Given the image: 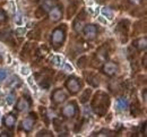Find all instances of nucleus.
<instances>
[{
  "instance_id": "393cba45",
  "label": "nucleus",
  "mask_w": 147,
  "mask_h": 137,
  "mask_svg": "<svg viewBox=\"0 0 147 137\" xmlns=\"http://www.w3.org/2000/svg\"><path fill=\"white\" fill-rule=\"evenodd\" d=\"M48 53H49V48H48L47 45H44V44L37 50V52H36V55L38 58H43V57H45Z\"/></svg>"
},
{
  "instance_id": "aec40b11",
  "label": "nucleus",
  "mask_w": 147,
  "mask_h": 137,
  "mask_svg": "<svg viewBox=\"0 0 147 137\" xmlns=\"http://www.w3.org/2000/svg\"><path fill=\"white\" fill-rule=\"evenodd\" d=\"M85 76H86V79H87L88 84H91L92 86L96 87V86L100 85V79L96 76V74H94V73H87V74H85Z\"/></svg>"
},
{
  "instance_id": "09e8293b",
  "label": "nucleus",
  "mask_w": 147,
  "mask_h": 137,
  "mask_svg": "<svg viewBox=\"0 0 147 137\" xmlns=\"http://www.w3.org/2000/svg\"><path fill=\"white\" fill-rule=\"evenodd\" d=\"M1 60H2V53L0 52V61H1Z\"/></svg>"
},
{
  "instance_id": "473e14b6",
  "label": "nucleus",
  "mask_w": 147,
  "mask_h": 137,
  "mask_svg": "<svg viewBox=\"0 0 147 137\" xmlns=\"http://www.w3.org/2000/svg\"><path fill=\"white\" fill-rule=\"evenodd\" d=\"M51 61H52V63L55 65V66H60L61 62H62V58L60 56H53L52 59H51Z\"/></svg>"
},
{
  "instance_id": "2f4dec72",
  "label": "nucleus",
  "mask_w": 147,
  "mask_h": 137,
  "mask_svg": "<svg viewBox=\"0 0 147 137\" xmlns=\"http://www.w3.org/2000/svg\"><path fill=\"white\" fill-rule=\"evenodd\" d=\"M7 20H8V16H7L6 11H5L3 9H1V8H0V24L6 23Z\"/></svg>"
},
{
  "instance_id": "bb28decb",
  "label": "nucleus",
  "mask_w": 147,
  "mask_h": 137,
  "mask_svg": "<svg viewBox=\"0 0 147 137\" xmlns=\"http://www.w3.org/2000/svg\"><path fill=\"white\" fill-rule=\"evenodd\" d=\"M102 14L110 20H113V17H114V13H113V10L110 9V8H102Z\"/></svg>"
},
{
  "instance_id": "c85d7f7f",
  "label": "nucleus",
  "mask_w": 147,
  "mask_h": 137,
  "mask_svg": "<svg viewBox=\"0 0 147 137\" xmlns=\"http://www.w3.org/2000/svg\"><path fill=\"white\" fill-rule=\"evenodd\" d=\"M87 57L86 56H83L82 58L78 59V61H77V66L79 67V68H85L86 66H87Z\"/></svg>"
},
{
  "instance_id": "f257e3e1",
  "label": "nucleus",
  "mask_w": 147,
  "mask_h": 137,
  "mask_svg": "<svg viewBox=\"0 0 147 137\" xmlns=\"http://www.w3.org/2000/svg\"><path fill=\"white\" fill-rule=\"evenodd\" d=\"M109 107H110L109 95L103 91L96 92L92 100V109L94 113H96L100 117H103L108 112Z\"/></svg>"
},
{
  "instance_id": "f8f14e48",
  "label": "nucleus",
  "mask_w": 147,
  "mask_h": 137,
  "mask_svg": "<svg viewBox=\"0 0 147 137\" xmlns=\"http://www.w3.org/2000/svg\"><path fill=\"white\" fill-rule=\"evenodd\" d=\"M83 32H84V35H85L86 39L88 40V41H93V40L96 39V36H97L98 28L94 24H87V25H84Z\"/></svg>"
},
{
  "instance_id": "9d476101",
  "label": "nucleus",
  "mask_w": 147,
  "mask_h": 137,
  "mask_svg": "<svg viewBox=\"0 0 147 137\" xmlns=\"http://www.w3.org/2000/svg\"><path fill=\"white\" fill-rule=\"evenodd\" d=\"M55 2H57V0H44V2L35 10V17L40 18V17L44 16L55 6Z\"/></svg>"
},
{
  "instance_id": "37998d69",
  "label": "nucleus",
  "mask_w": 147,
  "mask_h": 137,
  "mask_svg": "<svg viewBox=\"0 0 147 137\" xmlns=\"http://www.w3.org/2000/svg\"><path fill=\"white\" fill-rule=\"evenodd\" d=\"M128 1L132 5H139V3H142L143 0H128Z\"/></svg>"
},
{
  "instance_id": "49530a36",
  "label": "nucleus",
  "mask_w": 147,
  "mask_h": 137,
  "mask_svg": "<svg viewBox=\"0 0 147 137\" xmlns=\"http://www.w3.org/2000/svg\"><path fill=\"white\" fill-rule=\"evenodd\" d=\"M146 90H144V91H143V100H144V101H146Z\"/></svg>"
},
{
  "instance_id": "c756f323",
  "label": "nucleus",
  "mask_w": 147,
  "mask_h": 137,
  "mask_svg": "<svg viewBox=\"0 0 147 137\" xmlns=\"http://www.w3.org/2000/svg\"><path fill=\"white\" fill-rule=\"evenodd\" d=\"M53 126H55V129L57 132H60L61 128H62V122L60 121L59 118H55L53 119Z\"/></svg>"
},
{
  "instance_id": "39448f33",
  "label": "nucleus",
  "mask_w": 147,
  "mask_h": 137,
  "mask_svg": "<svg viewBox=\"0 0 147 137\" xmlns=\"http://www.w3.org/2000/svg\"><path fill=\"white\" fill-rule=\"evenodd\" d=\"M79 112L78 105L76 103V101H71L68 104H66L62 109H61V116L67 119H73L77 116V113Z\"/></svg>"
},
{
  "instance_id": "0eeeda50",
  "label": "nucleus",
  "mask_w": 147,
  "mask_h": 137,
  "mask_svg": "<svg viewBox=\"0 0 147 137\" xmlns=\"http://www.w3.org/2000/svg\"><path fill=\"white\" fill-rule=\"evenodd\" d=\"M101 72H102L104 75L109 76V77H113V76H115V75L118 74V72H119V65H118L117 62H114V61L105 62V63L101 67Z\"/></svg>"
},
{
  "instance_id": "de8ad7c7",
  "label": "nucleus",
  "mask_w": 147,
  "mask_h": 137,
  "mask_svg": "<svg viewBox=\"0 0 147 137\" xmlns=\"http://www.w3.org/2000/svg\"><path fill=\"white\" fill-rule=\"evenodd\" d=\"M98 20H100L101 23H103V24H107V20H103V18H101V17H98Z\"/></svg>"
},
{
  "instance_id": "5701e85b",
  "label": "nucleus",
  "mask_w": 147,
  "mask_h": 137,
  "mask_svg": "<svg viewBox=\"0 0 147 137\" xmlns=\"http://www.w3.org/2000/svg\"><path fill=\"white\" fill-rule=\"evenodd\" d=\"M84 20H82V18H79V17H77V20L74 22V30L76 31V32H80L82 30H83V26H84Z\"/></svg>"
},
{
  "instance_id": "ea45409f",
  "label": "nucleus",
  "mask_w": 147,
  "mask_h": 137,
  "mask_svg": "<svg viewBox=\"0 0 147 137\" xmlns=\"http://www.w3.org/2000/svg\"><path fill=\"white\" fill-rule=\"evenodd\" d=\"M20 73L26 76V75L30 74V68H28V67H22V68H20Z\"/></svg>"
},
{
  "instance_id": "a211bd4d",
  "label": "nucleus",
  "mask_w": 147,
  "mask_h": 137,
  "mask_svg": "<svg viewBox=\"0 0 147 137\" xmlns=\"http://www.w3.org/2000/svg\"><path fill=\"white\" fill-rule=\"evenodd\" d=\"M34 50H35V43L27 42V43L24 45L22 53H23L24 56H26V57H30V56H32V55H33Z\"/></svg>"
},
{
  "instance_id": "c03bdc74",
  "label": "nucleus",
  "mask_w": 147,
  "mask_h": 137,
  "mask_svg": "<svg viewBox=\"0 0 147 137\" xmlns=\"http://www.w3.org/2000/svg\"><path fill=\"white\" fill-rule=\"evenodd\" d=\"M0 136H7V137H10V136H11V134H10V133H7V132H2V133L0 134Z\"/></svg>"
},
{
  "instance_id": "a18cd8bd",
  "label": "nucleus",
  "mask_w": 147,
  "mask_h": 137,
  "mask_svg": "<svg viewBox=\"0 0 147 137\" xmlns=\"http://www.w3.org/2000/svg\"><path fill=\"white\" fill-rule=\"evenodd\" d=\"M146 59H147V55L145 53L144 55V57H143V66L146 68Z\"/></svg>"
},
{
  "instance_id": "423d86ee",
  "label": "nucleus",
  "mask_w": 147,
  "mask_h": 137,
  "mask_svg": "<svg viewBox=\"0 0 147 137\" xmlns=\"http://www.w3.org/2000/svg\"><path fill=\"white\" fill-rule=\"evenodd\" d=\"M129 26H130V23H129V20H121V22H119V24L117 25L115 33H117L118 36L120 38L121 42H126V41H127Z\"/></svg>"
},
{
  "instance_id": "20e7f679",
  "label": "nucleus",
  "mask_w": 147,
  "mask_h": 137,
  "mask_svg": "<svg viewBox=\"0 0 147 137\" xmlns=\"http://www.w3.org/2000/svg\"><path fill=\"white\" fill-rule=\"evenodd\" d=\"M50 75H52V70H48V69H45V70L42 72V73L35 74L36 82L38 83V85H40L42 88L48 90V88L51 86V83H52V82H51Z\"/></svg>"
},
{
  "instance_id": "4468645a",
  "label": "nucleus",
  "mask_w": 147,
  "mask_h": 137,
  "mask_svg": "<svg viewBox=\"0 0 147 137\" xmlns=\"http://www.w3.org/2000/svg\"><path fill=\"white\" fill-rule=\"evenodd\" d=\"M31 105H32V102H31L30 98L23 97V98H20L18 101H17V103H16V105H15V109H16L17 111H26Z\"/></svg>"
},
{
  "instance_id": "e433bc0d",
  "label": "nucleus",
  "mask_w": 147,
  "mask_h": 137,
  "mask_svg": "<svg viewBox=\"0 0 147 137\" xmlns=\"http://www.w3.org/2000/svg\"><path fill=\"white\" fill-rule=\"evenodd\" d=\"M36 136H52V133L50 130H41L37 133Z\"/></svg>"
},
{
  "instance_id": "2eb2a0df",
  "label": "nucleus",
  "mask_w": 147,
  "mask_h": 137,
  "mask_svg": "<svg viewBox=\"0 0 147 137\" xmlns=\"http://www.w3.org/2000/svg\"><path fill=\"white\" fill-rule=\"evenodd\" d=\"M15 124H16V116L14 113H7L2 119V125L8 129H13L15 127Z\"/></svg>"
},
{
  "instance_id": "7c9ffc66",
  "label": "nucleus",
  "mask_w": 147,
  "mask_h": 137,
  "mask_svg": "<svg viewBox=\"0 0 147 137\" xmlns=\"http://www.w3.org/2000/svg\"><path fill=\"white\" fill-rule=\"evenodd\" d=\"M27 36H28L30 39L38 40V39H40V31H38V30H34V31L30 32V33L27 34Z\"/></svg>"
},
{
  "instance_id": "a878e982",
  "label": "nucleus",
  "mask_w": 147,
  "mask_h": 137,
  "mask_svg": "<svg viewBox=\"0 0 147 137\" xmlns=\"http://www.w3.org/2000/svg\"><path fill=\"white\" fill-rule=\"evenodd\" d=\"M109 90H110L113 94H115V95H117V94L121 91V87L119 86V84H118L117 82H113V83H111L110 85H109Z\"/></svg>"
},
{
  "instance_id": "1a4fd4ad",
  "label": "nucleus",
  "mask_w": 147,
  "mask_h": 137,
  "mask_svg": "<svg viewBox=\"0 0 147 137\" xmlns=\"http://www.w3.org/2000/svg\"><path fill=\"white\" fill-rule=\"evenodd\" d=\"M35 121H36V113L31 112L27 117L20 122V126H22V128H23L26 133H30V132L33 130V127H34V125H35Z\"/></svg>"
},
{
  "instance_id": "4be33fe9",
  "label": "nucleus",
  "mask_w": 147,
  "mask_h": 137,
  "mask_svg": "<svg viewBox=\"0 0 147 137\" xmlns=\"http://www.w3.org/2000/svg\"><path fill=\"white\" fill-rule=\"evenodd\" d=\"M22 85V80L17 77V76H13L10 80L7 83V86L10 87V88H17Z\"/></svg>"
},
{
  "instance_id": "f03ea898",
  "label": "nucleus",
  "mask_w": 147,
  "mask_h": 137,
  "mask_svg": "<svg viewBox=\"0 0 147 137\" xmlns=\"http://www.w3.org/2000/svg\"><path fill=\"white\" fill-rule=\"evenodd\" d=\"M66 40V25H61V26H58L55 27V30L52 31V34H51V45L53 47L55 50H58L62 47L63 42Z\"/></svg>"
},
{
  "instance_id": "6ab92c4d",
  "label": "nucleus",
  "mask_w": 147,
  "mask_h": 137,
  "mask_svg": "<svg viewBox=\"0 0 147 137\" xmlns=\"http://www.w3.org/2000/svg\"><path fill=\"white\" fill-rule=\"evenodd\" d=\"M130 110H131V115L134 117H138L142 113V108H140V104H139V101L138 100H136V99L134 100V102L131 103Z\"/></svg>"
},
{
  "instance_id": "c9c22d12",
  "label": "nucleus",
  "mask_w": 147,
  "mask_h": 137,
  "mask_svg": "<svg viewBox=\"0 0 147 137\" xmlns=\"http://www.w3.org/2000/svg\"><path fill=\"white\" fill-rule=\"evenodd\" d=\"M15 97H14V94H9V95H7L6 97V102H7V104H9V105H11L13 103H14V101H15Z\"/></svg>"
},
{
  "instance_id": "79ce46f5",
  "label": "nucleus",
  "mask_w": 147,
  "mask_h": 137,
  "mask_svg": "<svg viewBox=\"0 0 147 137\" xmlns=\"http://www.w3.org/2000/svg\"><path fill=\"white\" fill-rule=\"evenodd\" d=\"M27 80H28L30 85H31V86L34 88V91H36V87H35V84H34V82H33V78H32V77H28V79H27Z\"/></svg>"
},
{
  "instance_id": "6e6552de",
  "label": "nucleus",
  "mask_w": 147,
  "mask_h": 137,
  "mask_svg": "<svg viewBox=\"0 0 147 137\" xmlns=\"http://www.w3.org/2000/svg\"><path fill=\"white\" fill-rule=\"evenodd\" d=\"M109 57V51H108V48H107V45H102V47H100L98 49H97V51H96V55H95V57H94V60H93V66H98L101 62H103V61H105Z\"/></svg>"
},
{
  "instance_id": "dca6fc26",
  "label": "nucleus",
  "mask_w": 147,
  "mask_h": 137,
  "mask_svg": "<svg viewBox=\"0 0 147 137\" xmlns=\"http://www.w3.org/2000/svg\"><path fill=\"white\" fill-rule=\"evenodd\" d=\"M132 47H135L138 51H144L147 47L146 36H144V38H139V39L135 40V41L132 42Z\"/></svg>"
},
{
  "instance_id": "7ed1b4c3",
  "label": "nucleus",
  "mask_w": 147,
  "mask_h": 137,
  "mask_svg": "<svg viewBox=\"0 0 147 137\" xmlns=\"http://www.w3.org/2000/svg\"><path fill=\"white\" fill-rule=\"evenodd\" d=\"M65 86H66V88L68 90V92H69L70 94L75 95V94H77V93L82 90L83 83H82V80L78 78V77L70 76L69 78H67L66 83H65Z\"/></svg>"
},
{
  "instance_id": "4c0bfd02",
  "label": "nucleus",
  "mask_w": 147,
  "mask_h": 137,
  "mask_svg": "<svg viewBox=\"0 0 147 137\" xmlns=\"http://www.w3.org/2000/svg\"><path fill=\"white\" fill-rule=\"evenodd\" d=\"M15 33H16V35L22 36V35H24V34H25V28H24V27H18V28L15 31Z\"/></svg>"
},
{
  "instance_id": "b1692460",
  "label": "nucleus",
  "mask_w": 147,
  "mask_h": 137,
  "mask_svg": "<svg viewBox=\"0 0 147 137\" xmlns=\"http://www.w3.org/2000/svg\"><path fill=\"white\" fill-rule=\"evenodd\" d=\"M91 94H92V90H91V88L85 90V91L83 92V94L80 95V102H82V103H86V102L90 100Z\"/></svg>"
},
{
  "instance_id": "9b49d317",
  "label": "nucleus",
  "mask_w": 147,
  "mask_h": 137,
  "mask_svg": "<svg viewBox=\"0 0 147 137\" xmlns=\"http://www.w3.org/2000/svg\"><path fill=\"white\" fill-rule=\"evenodd\" d=\"M67 98H68V95L62 88H55L51 94V101L55 105H59V104L63 103L67 100Z\"/></svg>"
},
{
  "instance_id": "ddd939ff",
  "label": "nucleus",
  "mask_w": 147,
  "mask_h": 137,
  "mask_svg": "<svg viewBox=\"0 0 147 137\" xmlns=\"http://www.w3.org/2000/svg\"><path fill=\"white\" fill-rule=\"evenodd\" d=\"M62 15H63V11H62V7L61 6H58L55 5L50 10H49V18L51 22L57 23L62 18Z\"/></svg>"
},
{
  "instance_id": "58836bf2",
  "label": "nucleus",
  "mask_w": 147,
  "mask_h": 137,
  "mask_svg": "<svg viewBox=\"0 0 147 137\" xmlns=\"http://www.w3.org/2000/svg\"><path fill=\"white\" fill-rule=\"evenodd\" d=\"M6 77H7V70L0 69V82H2Z\"/></svg>"
},
{
  "instance_id": "412c9836",
  "label": "nucleus",
  "mask_w": 147,
  "mask_h": 137,
  "mask_svg": "<svg viewBox=\"0 0 147 137\" xmlns=\"http://www.w3.org/2000/svg\"><path fill=\"white\" fill-rule=\"evenodd\" d=\"M127 108H128V101H127V99L120 98L117 100L115 109H117L118 111H126Z\"/></svg>"
},
{
  "instance_id": "a19ab883",
  "label": "nucleus",
  "mask_w": 147,
  "mask_h": 137,
  "mask_svg": "<svg viewBox=\"0 0 147 137\" xmlns=\"http://www.w3.org/2000/svg\"><path fill=\"white\" fill-rule=\"evenodd\" d=\"M65 69H66L67 72H73V67H71V65H69L68 62L65 63Z\"/></svg>"
},
{
  "instance_id": "72a5a7b5",
  "label": "nucleus",
  "mask_w": 147,
  "mask_h": 137,
  "mask_svg": "<svg viewBox=\"0 0 147 137\" xmlns=\"http://www.w3.org/2000/svg\"><path fill=\"white\" fill-rule=\"evenodd\" d=\"M40 112H41L42 118L44 119L45 124H48V122H49V120H48V115H47V110H45V108H44V107H41V108H40Z\"/></svg>"
},
{
  "instance_id": "f704fd0d",
  "label": "nucleus",
  "mask_w": 147,
  "mask_h": 137,
  "mask_svg": "<svg viewBox=\"0 0 147 137\" xmlns=\"http://www.w3.org/2000/svg\"><path fill=\"white\" fill-rule=\"evenodd\" d=\"M112 135H113L112 132L108 130V129H103L100 133H97V135H95V136H112Z\"/></svg>"
},
{
  "instance_id": "8fccbe9b",
  "label": "nucleus",
  "mask_w": 147,
  "mask_h": 137,
  "mask_svg": "<svg viewBox=\"0 0 147 137\" xmlns=\"http://www.w3.org/2000/svg\"><path fill=\"white\" fill-rule=\"evenodd\" d=\"M34 1H44V0H34Z\"/></svg>"
},
{
  "instance_id": "cd10ccee",
  "label": "nucleus",
  "mask_w": 147,
  "mask_h": 137,
  "mask_svg": "<svg viewBox=\"0 0 147 137\" xmlns=\"http://www.w3.org/2000/svg\"><path fill=\"white\" fill-rule=\"evenodd\" d=\"M76 9H77V5L76 3H70L68 6V13H67L68 18H71L73 17V15L76 13Z\"/></svg>"
},
{
  "instance_id": "f3484780",
  "label": "nucleus",
  "mask_w": 147,
  "mask_h": 137,
  "mask_svg": "<svg viewBox=\"0 0 147 137\" xmlns=\"http://www.w3.org/2000/svg\"><path fill=\"white\" fill-rule=\"evenodd\" d=\"M0 40L5 43H8L10 45H15V42H14V39H13V35L9 31H2L0 32Z\"/></svg>"
}]
</instances>
